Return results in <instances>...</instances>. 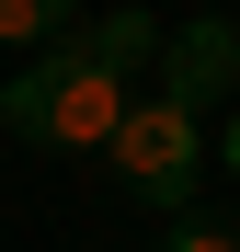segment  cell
<instances>
[{
  "label": "cell",
  "instance_id": "obj_1",
  "mask_svg": "<svg viewBox=\"0 0 240 252\" xmlns=\"http://www.w3.org/2000/svg\"><path fill=\"white\" fill-rule=\"evenodd\" d=\"M0 126H12L23 149H114V126H126V80H114L80 34H57V58H34L0 80Z\"/></svg>",
  "mask_w": 240,
  "mask_h": 252
},
{
  "label": "cell",
  "instance_id": "obj_2",
  "mask_svg": "<svg viewBox=\"0 0 240 252\" xmlns=\"http://www.w3.org/2000/svg\"><path fill=\"white\" fill-rule=\"evenodd\" d=\"M103 160H114V184H126L137 206L183 218L194 184H206V160H217V138H206V115H183V103H126V126H114Z\"/></svg>",
  "mask_w": 240,
  "mask_h": 252
},
{
  "label": "cell",
  "instance_id": "obj_3",
  "mask_svg": "<svg viewBox=\"0 0 240 252\" xmlns=\"http://www.w3.org/2000/svg\"><path fill=\"white\" fill-rule=\"evenodd\" d=\"M240 92V23L229 12H194L172 23V46H160V103H183V115H217Z\"/></svg>",
  "mask_w": 240,
  "mask_h": 252
},
{
  "label": "cell",
  "instance_id": "obj_4",
  "mask_svg": "<svg viewBox=\"0 0 240 252\" xmlns=\"http://www.w3.org/2000/svg\"><path fill=\"white\" fill-rule=\"evenodd\" d=\"M80 46H92L114 80H137V69H160V46H172V23H160L149 12V0H114V12L92 23V34H80Z\"/></svg>",
  "mask_w": 240,
  "mask_h": 252
},
{
  "label": "cell",
  "instance_id": "obj_5",
  "mask_svg": "<svg viewBox=\"0 0 240 252\" xmlns=\"http://www.w3.org/2000/svg\"><path fill=\"white\" fill-rule=\"evenodd\" d=\"M80 34V0H0V46H57Z\"/></svg>",
  "mask_w": 240,
  "mask_h": 252
},
{
  "label": "cell",
  "instance_id": "obj_6",
  "mask_svg": "<svg viewBox=\"0 0 240 252\" xmlns=\"http://www.w3.org/2000/svg\"><path fill=\"white\" fill-rule=\"evenodd\" d=\"M160 252H240V218H217V206H183V218L160 229Z\"/></svg>",
  "mask_w": 240,
  "mask_h": 252
},
{
  "label": "cell",
  "instance_id": "obj_7",
  "mask_svg": "<svg viewBox=\"0 0 240 252\" xmlns=\"http://www.w3.org/2000/svg\"><path fill=\"white\" fill-rule=\"evenodd\" d=\"M217 172L240 184V103H229V126H217Z\"/></svg>",
  "mask_w": 240,
  "mask_h": 252
}]
</instances>
